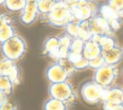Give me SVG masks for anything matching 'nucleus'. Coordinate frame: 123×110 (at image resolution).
<instances>
[{
    "label": "nucleus",
    "mask_w": 123,
    "mask_h": 110,
    "mask_svg": "<svg viewBox=\"0 0 123 110\" xmlns=\"http://www.w3.org/2000/svg\"><path fill=\"white\" fill-rule=\"evenodd\" d=\"M56 2V1L55 0H39L37 3V7L40 17H42L49 14Z\"/></svg>",
    "instance_id": "24"
},
{
    "label": "nucleus",
    "mask_w": 123,
    "mask_h": 110,
    "mask_svg": "<svg viewBox=\"0 0 123 110\" xmlns=\"http://www.w3.org/2000/svg\"><path fill=\"white\" fill-rule=\"evenodd\" d=\"M122 49H123V47H122Z\"/></svg>",
    "instance_id": "36"
},
{
    "label": "nucleus",
    "mask_w": 123,
    "mask_h": 110,
    "mask_svg": "<svg viewBox=\"0 0 123 110\" xmlns=\"http://www.w3.org/2000/svg\"><path fill=\"white\" fill-rule=\"evenodd\" d=\"M39 0H27L24 9L19 13V21L25 26L33 25L40 17L37 3Z\"/></svg>",
    "instance_id": "8"
},
{
    "label": "nucleus",
    "mask_w": 123,
    "mask_h": 110,
    "mask_svg": "<svg viewBox=\"0 0 123 110\" xmlns=\"http://www.w3.org/2000/svg\"><path fill=\"white\" fill-rule=\"evenodd\" d=\"M99 4L94 0H85L81 4L71 8L74 19L78 21H89L99 13Z\"/></svg>",
    "instance_id": "7"
},
{
    "label": "nucleus",
    "mask_w": 123,
    "mask_h": 110,
    "mask_svg": "<svg viewBox=\"0 0 123 110\" xmlns=\"http://www.w3.org/2000/svg\"><path fill=\"white\" fill-rule=\"evenodd\" d=\"M48 94L51 97L65 102L68 105L76 100V92L73 85L68 81L51 83L48 87Z\"/></svg>",
    "instance_id": "4"
},
{
    "label": "nucleus",
    "mask_w": 123,
    "mask_h": 110,
    "mask_svg": "<svg viewBox=\"0 0 123 110\" xmlns=\"http://www.w3.org/2000/svg\"><path fill=\"white\" fill-rule=\"evenodd\" d=\"M93 36H94V34H93L92 31L90 29L89 21H79V29L78 37L86 41L88 40H90Z\"/></svg>",
    "instance_id": "23"
},
{
    "label": "nucleus",
    "mask_w": 123,
    "mask_h": 110,
    "mask_svg": "<svg viewBox=\"0 0 123 110\" xmlns=\"http://www.w3.org/2000/svg\"><path fill=\"white\" fill-rule=\"evenodd\" d=\"M106 89L98 85L94 81L85 82L80 90L81 96L84 102L89 104L102 103L105 96Z\"/></svg>",
    "instance_id": "6"
},
{
    "label": "nucleus",
    "mask_w": 123,
    "mask_h": 110,
    "mask_svg": "<svg viewBox=\"0 0 123 110\" xmlns=\"http://www.w3.org/2000/svg\"><path fill=\"white\" fill-rule=\"evenodd\" d=\"M104 64H105V61L103 57V55H99L98 57L94 58V59L89 60V69H92L94 70L100 68L101 66H103Z\"/></svg>",
    "instance_id": "28"
},
{
    "label": "nucleus",
    "mask_w": 123,
    "mask_h": 110,
    "mask_svg": "<svg viewBox=\"0 0 123 110\" xmlns=\"http://www.w3.org/2000/svg\"><path fill=\"white\" fill-rule=\"evenodd\" d=\"M63 1L68 5H69L71 8H73V7H74V6L83 3L84 1H85V0H63Z\"/></svg>",
    "instance_id": "30"
},
{
    "label": "nucleus",
    "mask_w": 123,
    "mask_h": 110,
    "mask_svg": "<svg viewBox=\"0 0 123 110\" xmlns=\"http://www.w3.org/2000/svg\"><path fill=\"white\" fill-rule=\"evenodd\" d=\"M123 103V88L120 86H111L106 89L105 96L103 101L104 110H108L116 105L122 104Z\"/></svg>",
    "instance_id": "11"
},
{
    "label": "nucleus",
    "mask_w": 123,
    "mask_h": 110,
    "mask_svg": "<svg viewBox=\"0 0 123 110\" xmlns=\"http://www.w3.org/2000/svg\"><path fill=\"white\" fill-rule=\"evenodd\" d=\"M108 110H123V104L116 105V106L112 107V108H111Z\"/></svg>",
    "instance_id": "33"
},
{
    "label": "nucleus",
    "mask_w": 123,
    "mask_h": 110,
    "mask_svg": "<svg viewBox=\"0 0 123 110\" xmlns=\"http://www.w3.org/2000/svg\"><path fill=\"white\" fill-rule=\"evenodd\" d=\"M0 74L6 75L10 77L15 86L20 82L21 70L15 61L5 58L0 59Z\"/></svg>",
    "instance_id": "10"
},
{
    "label": "nucleus",
    "mask_w": 123,
    "mask_h": 110,
    "mask_svg": "<svg viewBox=\"0 0 123 110\" xmlns=\"http://www.w3.org/2000/svg\"><path fill=\"white\" fill-rule=\"evenodd\" d=\"M6 0H0V6L4 5V3H5Z\"/></svg>",
    "instance_id": "34"
},
{
    "label": "nucleus",
    "mask_w": 123,
    "mask_h": 110,
    "mask_svg": "<svg viewBox=\"0 0 123 110\" xmlns=\"http://www.w3.org/2000/svg\"><path fill=\"white\" fill-rule=\"evenodd\" d=\"M60 39L57 36H48L42 45V53L47 57L58 61L61 59L59 53Z\"/></svg>",
    "instance_id": "13"
},
{
    "label": "nucleus",
    "mask_w": 123,
    "mask_h": 110,
    "mask_svg": "<svg viewBox=\"0 0 123 110\" xmlns=\"http://www.w3.org/2000/svg\"><path fill=\"white\" fill-rule=\"evenodd\" d=\"M9 18H11L9 15H8L7 14H4V13L0 12V26L4 24V21H6L7 20H9Z\"/></svg>",
    "instance_id": "32"
},
{
    "label": "nucleus",
    "mask_w": 123,
    "mask_h": 110,
    "mask_svg": "<svg viewBox=\"0 0 123 110\" xmlns=\"http://www.w3.org/2000/svg\"><path fill=\"white\" fill-rule=\"evenodd\" d=\"M68 110H69V109H68Z\"/></svg>",
    "instance_id": "38"
},
{
    "label": "nucleus",
    "mask_w": 123,
    "mask_h": 110,
    "mask_svg": "<svg viewBox=\"0 0 123 110\" xmlns=\"http://www.w3.org/2000/svg\"><path fill=\"white\" fill-rule=\"evenodd\" d=\"M59 39H60V46H59L60 58H61V59H68V56L73 37H71L69 35H68L65 32L64 34L59 36Z\"/></svg>",
    "instance_id": "18"
},
{
    "label": "nucleus",
    "mask_w": 123,
    "mask_h": 110,
    "mask_svg": "<svg viewBox=\"0 0 123 110\" xmlns=\"http://www.w3.org/2000/svg\"><path fill=\"white\" fill-rule=\"evenodd\" d=\"M42 108L43 110H68V104L63 101L50 96L44 102Z\"/></svg>",
    "instance_id": "19"
},
{
    "label": "nucleus",
    "mask_w": 123,
    "mask_h": 110,
    "mask_svg": "<svg viewBox=\"0 0 123 110\" xmlns=\"http://www.w3.org/2000/svg\"><path fill=\"white\" fill-rule=\"evenodd\" d=\"M16 29L11 18L4 21L0 26V44L16 35Z\"/></svg>",
    "instance_id": "17"
},
{
    "label": "nucleus",
    "mask_w": 123,
    "mask_h": 110,
    "mask_svg": "<svg viewBox=\"0 0 123 110\" xmlns=\"http://www.w3.org/2000/svg\"><path fill=\"white\" fill-rule=\"evenodd\" d=\"M99 14L107 20L114 32L118 31L123 25V15L116 13L106 4L99 6Z\"/></svg>",
    "instance_id": "12"
},
{
    "label": "nucleus",
    "mask_w": 123,
    "mask_h": 110,
    "mask_svg": "<svg viewBox=\"0 0 123 110\" xmlns=\"http://www.w3.org/2000/svg\"><path fill=\"white\" fill-rule=\"evenodd\" d=\"M41 19L54 28H65L71 21L74 20L72 9L63 0L56 1L49 14L41 17Z\"/></svg>",
    "instance_id": "1"
},
{
    "label": "nucleus",
    "mask_w": 123,
    "mask_h": 110,
    "mask_svg": "<svg viewBox=\"0 0 123 110\" xmlns=\"http://www.w3.org/2000/svg\"><path fill=\"white\" fill-rule=\"evenodd\" d=\"M85 41L84 40L80 39L79 37L73 38L72 42H71L70 50H69L68 56V60L73 64L76 62L81 58L84 57L83 51H84V46Z\"/></svg>",
    "instance_id": "14"
},
{
    "label": "nucleus",
    "mask_w": 123,
    "mask_h": 110,
    "mask_svg": "<svg viewBox=\"0 0 123 110\" xmlns=\"http://www.w3.org/2000/svg\"><path fill=\"white\" fill-rule=\"evenodd\" d=\"M74 72L71 63L66 59L55 61L51 64L46 69V78L51 83H58L68 81L70 76Z\"/></svg>",
    "instance_id": "3"
},
{
    "label": "nucleus",
    "mask_w": 123,
    "mask_h": 110,
    "mask_svg": "<svg viewBox=\"0 0 123 110\" xmlns=\"http://www.w3.org/2000/svg\"><path fill=\"white\" fill-rule=\"evenodd\" d=\"M0 51L4 58L17 62L27 53V43L22 36L16 34L0 44Z\"/></svg>",
    "instance_id": "2"
},
{
    "label": "nucleus",
    "mask_w": 123,
    "mask_h": 110,
    "mask_svg": "<svg viewBox=\"0 0 123 110\" xmlns=\"http://www.w3.org/2000/svg\"><path fill=\"white\" fill-rule=\"evenodd\" d=\"M102 55L105 61V64L116 65L121 63L123 59V49L122 48L117 46L102 52Z\"/></svg>",
    "instance_id": "16"
},
{
    "label": "nucleus",
    "mask_w": 123,
    "mask_h": 110,
    "mask_svg": "<svg viewBox=\"0 0 123 110\" xmlns=\"http://www.w3.org/2000/svg\"><path fill=\"white\" fill-rule=\"evenodd\" d=\"M79 21L76 20L71 21L67 26H65V31L68 35L73 38L78 37L79 35Z\"/></svg>",
    "instance_id": "25"
},
{
    "label": "nucleus",
    "mask_w": 123,
    "mask_h": 110,
    "mask_svg": "<svg viewBox=\"0 0 123 110\" xmlns=\"http://www.w3.org/2000/svg\"><path fill=\"white\" fill-rule=\"evenodd\" d=\"M122 104H123V103H122Z\"/></svg>",
    "instance_id": "37"
},
{
    "label": "nucleus",
    "mask_w": 123,
    "mask_h": 110,
    "mask_svg": "<svg viewBox=\"0 0 123 110\" xmlns=\"http://www.w3.org/2000/svg\"><path fill=\"white\" fill-rule=\"evenodd\" d=\"M14 86L15 85L10 77L6 75L0 74V91H4L9 96L14 92Z\"/></svg>",
    "instance_id": "21"
},
{
    "label": "nucleus",
    "mask_w": 123,
    "mask_h": 110,
    "mask_svg": "<svg viewBox=\"0 0 123 110\" xmlns=\"http://www.w3.org/2000/svg\"><path fill=\"white\" fill-rule=\"evenodd\" d=\"M0 110H18V108L14 103L7 101L1 108H0Z\"/></svg>",
    "instance_id": "29"
},
{
    "label": "nucleus",
    "mask_w": 123,
    "mask_h": 110,
    "mask_svg": "<svg viewBox=\"0 0 123 110\" xmlns=\"http://www.w3.org/2000/svg\"><path fill=\"white\" fill-rule=\"evenodd\" d=\"M55 1H61V0H55Z\"/></svg>",
    "instance_id": "35"
},
{
    "label": "nucleus",
    "mask_w": 123,
    "mask_h": 110,
    "mask_svg": "<svg viewBox=\"0 0 123 110\" xmlns=\"http://www.w3.org/2000/svg\"><path fill=\"white\" fill-rule=\"evenodd\" d=\"M71 64H72V67L74 69V71H83L89 69V60L84 57L81 58L80 59Z\"/></svg>",
    "instance_id": "26"
},
{
    "label": "nucleus",
    "mask_w": 123,
    "mask_h": 110,
    "mask_svg": "<svg viewBox=\"0 0 123 110\" xmlns=\"http://www.w3.org/2000/svg\"><path fill=\"white\" fill-rule=\"evenodd\" d=\"M89 26L94 36H102V35H113L112 28L105 18L98 13L89 21Z\"/></svg>",
    "instance_id": "9"
},
{
    "label": "nucleus",
    "mask_w": 123,
    "mask_h": 110,
    "mask_svg": "<svg viewBox=\"0 0 123 110\" xmlns=\"http://www.w3.org/2000/svg\"><path fill=\"white\" fill-rule=\"evenodd\" d=\"M8 97H9V96L6 93H4L2 91H0V108L8 101Z\"/></svg>",
    "instance_id": "31"
},
{
    "label": "nucleus",
    "mask_w": 123,
    "mask_h": 110,
    "mask_svg": "<svg viewBox=\"0 0 123 110\" xmlns=\"http://www.w3.org/2000/svg\"><path fill=\"white\" fill-rule=\"evenodd\" d=\"M26 3L27 0H6L4 6L9 12L21 13Z\"/></svg>",
    "instance_id": "22"
},
{
    "label": "nucleus",
    "mask_w": 123,
    "mask_h": 110,
    "mask_svg": "<svg viewBox=\"0 0 123 110\" xmlns=\"http://www.w3.org/2000/svg\"><path fill=\"white\" fill-rule=\"evenodd\" d=\"M118 74L119 70L117 66L105 64L94 71L93 81L102 87L108 89L114 86Z\"/></svg>",
    "instance_id": "5"
},
{
    "label": "nucleus",
    "mask_w": 123,
    "mask_h": 110,
    "mask_svg": "<svg viewBox=\"0 0 123 110\" xmlns=\"http://www.w3.org/2000/svg\"><path fill=\"white\" fill-rule=\"evenodd\" d=\"M94 37L97 40L103 51L111 49L114 47L117 46L116 38L113 35H102V36H94Z\"/></svg>",
    "instance_id": "20"
},
{
    "label": "nucleus",
    "mask_w": 123,
    "mask_h": 110,
    "mask_svg": "<svg viewBox=\"0 0 123 110\" xmlns=\"http://www.w3.org/2000/svg\"><path fill=\"white\" fill-rule=\"evenodd\" d=\"M101 54H102V49L97 40L94 36L90 40H88L84 42V51H83V55L84 58L91 60Z\"/></svg>",
    "instance_id": "15"
},
{
    "label": "nucleus",
    "mask_w": 123,
    "mask_h": 110,
    "mask_svg": "<svg viewBox=\"0 0 123 110\" xmlns=\"http://www.w3.org/2000/svg\"><path fill=\"white\" fill-rule=\"evenodd\" d=\"M106 4L116 13L123 15V0H107Z\"/></svg>",
    "instance_id": "27"
}]
</instances>
